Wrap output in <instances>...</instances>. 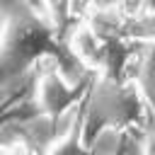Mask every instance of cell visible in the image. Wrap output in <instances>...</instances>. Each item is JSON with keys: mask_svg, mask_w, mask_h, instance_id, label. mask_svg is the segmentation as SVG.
<instances>
[{"mask_svg": "<svg viewBox=\"0 0 155 155\" xmlns=\"http://www.w3.org/2000/svg\"><path fill=\"white\" fill-rule=\"evenodd\" d=\"M145 99L131 80L92 78L87 94L80 102V140L85 150L104 128H133L140 124Z\"/></svg>", "mask_w": 155, "mask_h": 155, "instance_id": "6da1fadb", "label": "cell"}, {"mask_svg": "<svg viewBox=\"0 0 155 155\" xmlns=\"http://www.w3.org/2000/svg\"><path fill=\"white\" fill-rule=\"evenodd\" d=\"M53 36L36 12L27 7L7 10L0 17V68L15 75L44 56H56Z\"/></svg>", "mask_w": 155, "mask_h": 155, "instance_id": "7a4b0ae2", "label": "cell"}, {"mask_svg": "<svg viewBox=\"0 0 155 155\" xmlns=\"http://www.w3.org/2000/svg\"><path fill=\"white\" fill-rule=\"evenodd\" d=\"M90 82H68L58 65L36 73L34 80V107L39 116L53 119L58 124L61 116H68L87 94Z\"/></svg>", "mask_w": 155, "mask_h": 155, "instance_id": "3957f363", "label": "cell"}, {"mask_svg": "<svg viewBox=\"0 0 155 155\" xmlns=\"http://www.w3.org/2000/svg\"><path fill=\"white\" fill-rule=\"evenodd\" d=\"M68 53L90 73H99L102 63H104V51H107V39H102L85 19H78L68 34L63 36Z\"/></svg>", "mask_w": 155, "mask_h": 155, "instance_id": "277c9868", "label": "cell"}, {"mask_svg": "<svg viewBox=\"0 0 155 155\" xmlns=\"http://www.w3.org/2000/svg\"><path fill=\"white\" fill-rule=\"evenodd\" d=\"M80 116V111H78ZM78 116H70L63 128L51 138V143L44 148V155H87L82 140H80V124Z\"/></svg>", "mask_w": 155, "mask_h": 155, "instance_id": "5b68a950", "label": "cell"}, {"mask_svg": "<svg viewBox=\"0 0 155 155\" xmlns=\"http://www.w3.org/2000/svg\"><path fill=\"white\" fill-rule=\"evenodd\" d=\"M44 10H41V19L48 24V29L56 34V36H65L68 29L75 24V17H73V7H70V0H41Z\"/></svg>", "mask_w": 155, "mask_h": 155, "instance_id": "8992f818", "label": "cell"}, {"mask_svg": "<svg viewBox=\"0 0 155 155\" xmlns=\"http://www.w3.org/2000/svg\"><path fill=\"white\" fill-rule=\"evenodd\" d=\"M124 36L128 41H155V12H143L133 19H126Z\"/></svg>", "mask_w": 155, "mask_h": 155, "instance_id": "52a82bcc", "label": "cell"}, {"mask_svg": "<svg viewBox=\"0 0 155 155\" xmlns=\"http://www.w3.org/2000/svg\"><path fill=\"white\" fill-rule=\"evenodd\" d=\"M114 7L119 10V15L124 19H133L145 12V0H116Z\"/></svg>", "mask_w": 155, "mask_h": 155, "instance_id": "ba28073f", "label": "cell"}, {"mask_svg": "<svg viewBox=\"0 0 155 155\" xmlns=\"http://www.w3.org/2000/svg\"><path fill=\"white\" fill-rule=\"evenodd\" d=\"M140 153L143 155H155V116L145 124L143 138H140Z\"/></svg>", "mask_w": 155, "mask_h": 155, "instance_id": "9c48e42d", "label": "cell"}, {"mask_svg": "<svg viewBox=\"0 0 155 155\" xmlns=\"http://www.w3.org/2000/svg\"><path fill=\"white\" fill-rule=\"evenodd\" d=\"M104 0H70V7H73V17H75V22L78 19H85L97 5H102Z\"/></svg>", "mask_w": 155, "mask_h": 155, "instance_id": "30bf717a", "label": "cell"}]
</instances>
